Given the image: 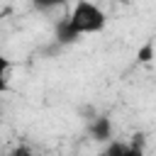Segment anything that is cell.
<instances>
[{"label":"cell","mask_w":156,"mask_h":156,"mask_svg":"<svg viewBox=\"0 0 156 156\" xmlns=\"http://www.w3.org/2000/svg\"><path fill=\"white\" fill-rule=\"evenodd\" d=\"M54 41H56L58 46L76 44V41H80V34L71 27V22H68V20H61V22L56 24V29H54Z\"/></svg>","instance_id":"3957f363"},{"label":"cell","mask_w":156,"mask_h":156,"mask_svg":"<svg viewBox=\"0 0 156 156\" xmlns=\"http://www.w3.org/2000/svg\"><path fill=\"white\" fill-rule=\"evenodd\" d=\"M119 2H122V5H129V2H132V0H119Z\"/></svg>","instance_id":"9c48e42d"},{"label":"cell","mask_w":156,"mask_h":156,"mask_svg":"<svg viewBox=\"0 0 156 156\" xmlns=\"http://www.w3.org/2000/svg\"><path fill=\"white\" fill-rule=\"evenodd\" d=\"M151 58H154V41L149 39V41H144V44L136 49V61H139L141 66H149Z\"/></svg>","instance_id":"5b68a950"},{"label":"cell","mask_w":156,"mask_h":156,"mask_svg":"<svg viewBox=\"0 0 156 156\" xmlns=\"http://www.w3.org/2000/svg\"><path fill=\"white\" fill-rule=\"evenodd\" d=\"M88 134H90V139L98 141V144L112 141V119H110L107 115H95V117H90V122H88Z\"/></svg>","instance_id":"7a4b0ae2"},{"label":"cell","mask_w":156,"mask_h":156,"mask_svg":"<svg viewBox=\"0 0 156 156\" xmlns=\"http://www.w3.org/2000/svg\"><path fill=\"white\" fill-rule=\"evenodd\" d=\"M7 71H10V58L0 54V95L7 93Z\"/></svg>","instance_id":"8992f818"},{"label":"cell","mask_w":156,"mask_h":156,"mask_svg":"<svg viewBox=\"0 0 156 156\" xmlns=\"http://www.w3.org/2000/svg\"><path fill=\"white\" fill-rule=\"evenodd\" d=\"M102 156H144V151L134 149L124 141H107V149L102 151Z\"/></svg>","instance_id":"277c9868"},{"label":"cell","mask_w":156,"mask_h":156,"mask_svg":"<svg viewBox=\"0 0 156 156\" xmlns=\"http://www.w3.org/2000/svg\"><path fill=\"white\" fill-rule=\"evenodd\" d=\"M7 156H34V154H32V149H29V146L20 144V146H15V149H12Z\"/></svg>","instance_id":"ba28073f"},{"label":"cell","mask_w":156,"mask_h":156,"mask_svg":"<svg viewBox=\"0 0 156 156\" xmlns=\"http://www.w3.org/2000/svg\"><path fill=\"white\" fill-rule=\"evenodd\" d=\"M32 5H34L37 10H41V12H49V10H54V7L66 5V0H32Z\"/></svg>","instance_id":"52a82bcc"},{"label":"cell","mask_w":156,"mask_h":156,"mask_svg":"<svg viewBox=\"0 0 156 156\" xmlns=\"http://www.w3.org/2000/svg\"><path fill=\"white\" fill-rule=\"evenodd\" d=\"M71 22V27L83 37V34H95V32H102L105 24H107V15L100 5L90 2V0H78L71 10V15L66 17Z\"/></svg>","instance_id":"6da1fadb"}]
</instances>
